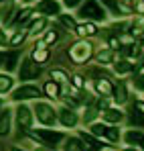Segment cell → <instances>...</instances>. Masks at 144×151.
<instances>
[{"label": "cell", "instance_id": "cell-1", "mask_svg": "<svg viewBox=\"0 0 144 151\" xmlns=\"http://www.w3.org/2000/svg\"><path fill=\"white\" fill-rule=\"evenodd\" d=\"M79 14H81L83 19H94V21H104V19H106V12H104V8L97 4V0H85V4L81 6Z\"/></svg>", "mask_w": 144, "mask_h": 151}, {"label": "cell", "instance_id": "cell-2", "mask_svg": "<svg viewBox=\"0 0 144 151\" xmlns=\"http://www.w3.org/2000/svg\"><path fill=\"white\" fill-rule=\"evenodd\" d=\"M69 55H71V59L75 63H85V61L92 57V45L85 43V41H79V43H75L71 47Z\"/></svg>", "mask_w": 144, "mask_h": 151}, {"label": "cell", "instance_id": "cell-3", "mask_svg": "<svg viewBox=\"0 0 144 151\" xmlns=\"http://www.w3.org/2000/svg\"><path fill=\"white\" fill-rule=\"evenodd\" d=\"M37 119L43 123V125H53L55 123V112L49 104H37Z\"/></svg>", "mask_w": 144, "mask_h": 151}, {"label": "cell", "instance_id": "cell-4", "mask_svg": "<svg viewBox=\"0 0 144 151\" xmlns=\"http://www.w3.org/2000/svg\"><path fill=\"white\" fill-rule=\"evenodd\" d=\"M39 76V68H37V63H35V59H24L23 65H21V80H33V78H37Z\"/></svg>", "mask_w": 144, "mask_h": 151}, {"label": "cell", "instance_id": "cell-5", "mask_svg": "<svg viewBox=\"0 0 144 151\" xmlns=\"http://www.w3.org/2000/svg\"><path fill=\"white\" fill-rule=\"evenodd\" d=\"M41 92H39V88L37 86H23V88H18L14 94H12V98L14 100H31V98H37Z\"/></svg>", "mask_w": 144, "mask_h": 151}, {"label": "cell", "instance_id": "cell-6", "mask_svg": "<svg viewBox=\"0 0 144 151\" xmlns=\"http://www.w3.org/2000/svg\"><path fill=\"white\" fill-rule=\"evenodd\" d=\"M37 139H41L45 145H55L63 139L61 133H55V131H47V129H39L37 131Z\"/></svg>", "mask_w": 144, "mask_h": 151}, {"label": "cell", "instance_id": "cell-7", "mask_svg": "<svg viewBox=\"0 0 144 151\" xmlns=\"http://www.w3.org/2000/svg\"><path fill=\"white\" fill-rule=\"evenodd\" d=\"M16 121H18L21 129H31V125H33V112H31V108L21 106L16 110Z\"/></svg>", "mask_w": 144, "mask_h": 151}, {"label": "cell", "instance_id": "cell-8", "mask_svg": "<svg viewBox=\"0 0 144 151\" xmlns=\"http://www.w3.org/2000/svg\"><path fill=\"white\" fill-rule=\"evenodd\" d=\"M37 10L43 14H59V4L55 0H43L37 4Z\"/></svg>", "mask_w": 144, "mask_h": 151}, {"label": "cell", "instance_id": "cell-9", "mask_svg": "<svg viewBox=\"0 0 144 151\" xmlns=\"http://www.w3.org/2000/svg\"><path fill=\"white\" fill-rule=\"evenodd\" d=\"M96 88H97V92H99L101 96H112V90H114L108 78H99L96 82Z\"/></svg>", "mask_w": 144, "mask_h": 151}, {"label": "cell", "instance_id": "cell-10", "mask_svg": "<svg viewBox=\"0 0 144 151\" xmlns=\"http://www.w3.org/2000/svg\"><path fill=\"white\" fill-rule=\"evenodd\" d=\"M59 119H61V123H63L65 127H73L75 123H77V116H75V112L67 110V108L59 110Z\"/></svg>", "mask_w": 144, "mask_h": 151}, {"label": "cell", "instance_id": "cell-11", "mask_svg": "<svg viewBox=\"0 0 144 151\" xmlns=\"http://www.w3.org/2000/svg\"><path fill=\"white\" fill-rule=\"evenodd\" d=\"M8 131H10V112L4 110V112L0 114V137L8 135Z\"/></svg>", "mask_w": 144, "mask_h": 151}, {"label": "cell", "instance_id": "cell-12", "mask_svg": "<svg viewBox=\"0 0 144 151\" xmlns=\"http://www.w3.org/2000/svg\"><path fill=\"white\" fill-rule=\"evenodd\" d=\"M112 94H114V98L120 102V104H122V102H126V98H128V94H126V86H124V84H118V86L112 90Z\"/></svg>", "mask_w": 144, "mask_h": 151}, {"label": "cell", "instance_id": "cell-13", "mask_svg": "<svg viewBox=\"0 0 144 151\" xmlns=\"http://www.w3.org/2000/svg\"><path fill=\"white\" fill-rule=\"evenodd\" d=\"M104 119H106L108 123H118V121H122V112L120 110H114V108H108V110L104 112Z\"/></svg>", "mask_w": 144, "mask_h": 151}, {"label": "cell", "instance_id": "cell-14", "mask_svg": "<svg viewBox=\"0 0 144 151\" xmlns=\"http://www.w3.org/2000/svg\"><path fill=\"white\" fill-rule=\"evenodd\" d=\"M65 151H83V143H81V139L71 137V139L67 141V145H65Z\"/></svg>", "mask_w": 144, "mask_h": 151}, {"label": "cell", "instance_id": "cell-15", "mask_svg": "<svg viewBox=\"0 0 144 151\" xmlns=\"http://www.w3.org/2000/svg\"><path fill=\"white\" fill-rule=\"evenodd\" d=\"M75 31H77L79 35H96V33H97L96 25H92V23H85V25L75 27Z\"/></svg>", "mask_w": 144, "mask_h": 151}, {"label": "cell", "instance_id": "cell-16", "mask_svg": "<svg viewBox=\"0 0 144 151\" xmlns=\"http://www.w3.org/2000/svg\"><path fill=\"white\" fill-rule=\"evenodd\" d=\"M33 59L37 61V63H43V61H47L49 59V51L45 47H39V49L33 53Z\"/></svg>", "mask_w": 144, "mask_h": 151}, {"label": "cell", "instance_id": "cell-17", "mask_svg": "<svg viewBox=\"0 0 144 151\" xmlns=\"http://www.w3.org/2000/svg\"><path fill=\"white\" fill-rule=\"evenodd\" d=\"M45 92H47L49 98H55V96L59 94V86H57V82H47V84H45Z\"/></svg>", "mask_w": 144, "mask_h": 151}, {"label": "cell", "instance_id": "cell-18", "mask_svg": "<svg viewBox=\"0 0 144 151\" xmlns=\"http://www.w3.org/2000/svg\"><path fill=\"white\" fill-rule=\"evenodd\" d=\"M12 88V78L10 76H0V92H8Z\"/></svg>", "mask_w": 144, "mask_h": 151}, {"label": "cell", "instance_id": "cell-19", "mask_svg": "<svg viewBox=\"0 0 144 151\" xmlns=\"http://www.w3.org/2000/svg\"><path fill=\"white\" fill-rule=\"evenodd\" d=\"M140 53V47H136V45H126V47H122V55H126V57H136Z\"/></svg>", "mask_w": 144, "mask_h": 151}, {"label": "cell", "instance_id": "cell-20", "mask_svg": "<svg viewBox=\"0 0 144 151\" xmlns=\"http://www.w3.org/2000/svg\"><path fill=\"white\" fill-rule=\"evenodd\" d=\"M132 123L138 127H144V112L142 110H138V108L132 110Z\"/></svg>", "mask_w": 144, "mask_h": 151}, {"label": "cell", "instance_id": "cell-21", "mask_svg": "<svg viewBox=\"0 0 144 151\" xmlns=\"http://www.w3.org/2000/svg\"><path fill=\"white\" fill-rule=\"evenodd\" d=\"M104 135H106L110 141H118V139H120V133H118V129H114V127H106Z\"/></svg>", "mask_w": 144, "mask_h": 151}, {"label": "cell", "instance_id": "cell-22", "mask_svg": "<svg viewBox=\"0 0 144 151\" xmlns=\"http://www.w3.org/2000/svg\"><path fill=\"white\" fill-rule=\"evenodd\" d=\"M4 61H6V70H14L16 68V53L4 55Z\"/></svg>", "mask_w": 144, "mask_h": 151}, {"label": "cell", "instance_id": "cell-23", "mask_svg": "<svg viewBox=\"0 0 144 151\" xmlns=\"http://www.w3.org/2000/svg\"><path fill=\"white\" fill-rule=\"evenodd\" d=\"M126 141H128V143H140V141H142V135H140L138 131H130V133L126 135Z\"/></svg>", "mask_w": 144, "mask_h": 151}, {"label": "cell", "instance_id": "cell-24", "mask_svg": "<svg viewBox=\"0 0 144 151\" xmlns=\"http://www.w3.org/2000/svg\"><path fill=\"white\" fill-rule=\"evenodd\" d=\"M114 68H116V72H118V74H126V72H130V70H132V65H130L128 61H118Z\"/></svg>", "mask_w": 144, "mask_h": 151}, {"label": "cell", "instance_id": "cell-25", "mask_svg": "<svg viewBox=\"0 0 144 151\" xmlns=\"http://www.w3.org/2000/svg\"><path fill=\"white\" fill-rule=\"evenodd\" d=\"M45 25H47V21H45V19H39L37 23H33V25H31V31L37 35V33H41V31L45 29Z\"/></svg>", "mask_w": 144, "mask_h": 151}, {"label": "cell", "instance_id": "cell-26", "mask_svg": "<svg viewBox=\"0 0 144 151\" xmlns=\"http://www.w3.org/2000/svg\"><path fill=\"white\" fill-rule=\"evenodd\" d=\"M51 80L59 84V82H65V80H67V76L63 74L61 70H53V72H51Z\"/></svg>", "mask_w": 144, "mask_h": 151}, {"label": "cell", "instance_id": "cell-27", "mask_svg": "<svg viewBox=\"0 0 144 151\" xmlns=\"http://www.w3.org/2000/svg\"><path fill=\"white\" fill-rule=\"evenodd\" d=\"M97 61H99V63H110V61H112V51L110 49L101 51V53L97 55Z\"/></svg>", "mask_w": 144, "mask_h": 151}, {"label": "cell", "instance_id": "cell-28", "mask_svg": "<svg viewBox=\"0 0 144 151\" xmlns=\"http://www.w3.org/2000/svg\"><path fill=\"white\" fill-rule=\"evenodd\" d=\"M81 139L87 143V147H94V149H99V143H97L94 137H89V135H85V133H81Z\"/></svg>", "mask_w": 144, "mask_h": 151}, {"label": "cell", "instance_id": "cell-29", "mask_svg": "<svg viewBox=\"0 0 144 151\" xmlns=\"http://www.w3.org/2000/svg\"><path fill=\"white\" fill-rule=\"evenodd\" d=\"M24 37H26V33H23V31H21V33H16V35L12 37V41H10V43L16 47V45H21V43L24 41Z\"/></svg>", "mask_w": 144, "mask_h": 151}, {"label": "cell", "instance_id": "cell-30", "mask_svg": "<svg viewBox=\"0 0 144 151\" xmlns=\"http://www.w3.org/2000/svg\"><path fill=\"white\" fill-rule=\"evenodd\" d=\"M61 23L67 27V29H75V27H77V25H75V21H73L71 17H61Z\"/></svg>", "mask_w": 144, "mask_h": 151}, {"label": "cell", "instance_id": "cell-31", "mask_svg": "<svg viewBox=\"0 0 144 151\" xmlns=\"http://www.w3.org/2000/svg\"><path fill=\"white\" fill-rule=\"evenodd\" d=\"M101 2H104L106 6H110L114 12H118V10H120V8H118V0H101Z\"/></svg>", "mask_w": 144, "mask_h": 151}, {"label": "cell", "instance_id": "cell-32", "mask_svg": "<svg viewBox=\"0 0 144 151\" xmlns=\"http://www.w3.org/2000/svg\"><path fill=\"white\" fill-rule=\"evenodd\" d=\"M28 14H31V10H28V8H24V10H21V12H18L16 21H18V23H23V21H26V19H28Z\"/></svg>", "mask_w": 144, "mask_h": 151}, {"label": "cell", "instance_id": "cell-33", "mask_svg": "<svg viewBox=\"0 0 144 151\" xmlns=\"http://www.w3.org/2000/svg\"><path fill=\"white\" fill-rule=\"evenodd\" d=\"M104 131H106V125H94L92 127V133L94 135H104Z\"/></svg>", "mask_w": 144, "mask_h": 151}, {"label": "cell", "instance_id": "cell-34", "mask_svg": "<svg viewBox=\"0 0 144 151\" xmlns=\"http://www.w3.org/2000/svg\"><path fill=\"white\" fill-rule=\"evenodd\" d=\"M73 86L75 88H83V78L81 76H73Z\"/></svg>", "mask_w": 144, "mask_h": 151}, {"label": "cell", "instance_id": "cell-35", "mask_svg": "<svg viewBox=\"0 0 144 151\" xmlns=\"http://www.w3.org/2000/svg\"><path fill=\"white\" fill-rule=\"evenodd\" d=\"M134 84H136V88H140V90H144V76H138V78L134 80Z\"/></svg>", "mask_w": 144, "mask_h": 151}, {"label": "cell", "instance_id": "cell-36", "mask_svg": "<svg viewBox=\"0 0 144 151\" xmlns=\"http://www.w3.org/2000/svg\"><path fill=\"white\" fill-rule=\"evenodd\" d=\"M63 2H65V6H69V8H71V6H77L81 0H63Z\"/></svg>", "mask_w": 144, "mask_h": 151}, {"label": "cell", "instance_id": "cell-37", "mask_svg": "<svg viewBox=\"0 0 144 151\" xmlns=\"http://www.w3.org/2000/svg\"><path fill=\"white\" fill-rule=\"evenodd\" d=\"M45 41H47V43H55V41H57V35H55V33H49Z\"/></svg>", "mask_w": 144, "mask_h": 151}, {"label": "cell", "instance_id": "cell-38", "mask_svg": "<svg viewBox=\"0 0 144 151\" xmlns=\"http://www.w3.org/2000/svg\"><path fill=\"white\" fill-rule=\"evenodd\" d=\"M110 45H112V47H120V41H118L116 37H110Z\"/></svg>", "mask_w": 144, "mask_h": 151}, {"label": "cell", "instance_id": "cell-39", "mask_svg": "<svg viewBox=\"0 0 144 151\" xmlns=\"http://www.w3.org/2000/svg\"><path fill=\"white\" fill-rule=\"evenodd\" d=\"M94 116H96V112H94V108H89V110H87V114H85V121H92Z\"/></svg>", "mask_w": 144, "mask_h": 151}, {"label": "cell", "instance_id": "cell-40", "mask_svg": "<svg viewBox=\"0 0 144 151\" xmlns=\"http://www.w3.org/2000/svg\"><path fill=\"white\" fill-rule=\"evenodd\" d=\"M136 8H138V12H140V14H144V2L138 0V2H136Z\"/></svg>", "mask_w": 144, "mask_h": 151}, {"label": "cell", "instance_id": "cell-41", "mask_svg": "<svg viewBox=\"0 0 144 151\" xmlns=\"http://www.w3.org/2000/svg\"><path fill=\"white\" fill-rule=\"evenodd\" d=\"M97 108H108V102H106V100H99V102H97Z\"/></svg>", "mask_w": 144, "mask_h": 151}, {"label": "cell", "instance_id": "cell-42", "mask_svg": "<svg viewBox=\"0 0 144 151\" xmlns=\"http://www.w3.org/2000/svg\"><path fill=\"white\" fill-rule=\"evenodd\" d=\"M4 41H6V37H4V33L0 31V45H4Z\"/></svg>", "mask_w": 144, "mask_h": 151}, {"label": "cell", "instance_id": "cell-43", "mask_svg": "<svg viewBox=\"0 0 144 151\" xmlns=\"http://www.w3.org/2000/svg\"><path fill=\"white\" fill-rule=\"evenodd\" d=\"M136 108H138V110H144V104H142V102H138V104H136Z\"/></svg>", "mask_w": 144, "mask_h": 151}, {"label": "cell", "instance_id": "cell-44", "mask_svg": "<svg viewBox=\"0 0 144 151\" xmlns=\"http://www.w3.org/2000/svg\"><path fill=\"white\" fill-rule=\"evenodd\" d=\"M4 63V53H0V65Z\"/></svg>", "mask_w": 144, "mask_h": 151}, {"label": "cell", "instance_id": "cell-45", "mask_svg": "<svg viewBox=\"0 0 144 151\" xmlns=\"http://www.w3.org/2000/svg\"><path fill=\"white\" fill-rule=\"evenodd\" d=\"M87 151H97V149H94V147H89V149H87Z\"/></svg>", "mask_w": 144, "mask_h": 151}, {"label": "cell", "instance_id": "cell-46", "mask_svg": "<svg viewBox=\"0 0 144 151\" xmlns=\"http://www.w3.org/2000/svg\"><path fill=\"white\" fill-rule=\"evenodd\" d=\"M140 143H142V147H144V137H142V141H140Z\"/></svg>", "mask_w": 144, "mask_h": 151}, {"label": "cell", "instance_id": "cell-47", "mask_svg": "<svg viewBox=\"0 0 144 151\" xmlns=\"http://www.w3.org/2000/svg\"><path fill=\"white\" fill-rule=\"evenodd\" d=\"M126 151H136V149H126Z\"/></svg>", "mask_w": 144, "mask_h": 151}, {"label": "cell", "instance_id": "cell-48", "mask_svg": "<svg viewBox=\"0 0 144 151\" xmlns=\"http://www.w3.org/2000/svg\"><path fill=\"white\" fill-rule=\"evenodd\" d=\"M12 151H21V149H12Z\"/></svg>", "mask_w": 144, "mask_h": 151}, {"label": "cell", "instance_id": "cell-49", "mask_svg": "<svg viewBox=\"0 0 144 151\" xmlns=\"http://www.w3.org/2000/svg\"><path fill=\"white\" fill-rule=\"evenodd\" d=\"M126 2H132V0H126Z\"/></svg>", "mask_w": 144, "mask_h": 151}, {"label": "cell", "instance_id": "cell-50", "mask_svg": "<svg viewBox=\"0 0 144 151\" xmlns=\"http://www.w3.org/2000/svg\"><path fill=\"white\" fill-rule=\"evenodd\" d=\"M24 2H31V0H24Z\"/></svg>", "mask_w": 144, "mask_h": 151}, {"label": "cell", "instance_id": "cell-51", "mask_svg": "<svg viewBox=\"0 0 144 151\" xmlns=\"http://www.w3.org/2000/svg\"><path fill=\"white\" fill-rule=\"evenodd\" d=\"M142 43H144V37H142Z\"/></svg>", "mask_w": 144, "mask_h": 151}, {"label": "cell", "instance_id": "cell-52", "mask_svg": "<svg viewBox=\"0 0 144 151\" xmlns=\"http://www.w3.org/2000/svg\"><path fill=\"white\" fill-rule=\"evenodd\" d=\"M0 2H4V0H0Z\"/></svg>", "mask_w": 144, "mask_h": 151}]
</instances>
